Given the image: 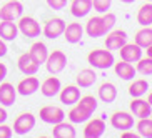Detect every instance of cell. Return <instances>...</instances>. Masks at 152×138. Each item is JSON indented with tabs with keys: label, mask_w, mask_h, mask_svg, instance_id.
Masks as SVG:
<instances>
[{
	"label": "cell",
	"mask_w": 152,
	"mask_h": 138,
	"mask_svg": "<svg viewBox=\"0 0 152 138\" xmlns=\"http://www.w3.org/2000/svg\"><path fill=\"white\" fill-rule=\"evenodd\" d=\"M60 88H62V83H60V80H58L57 77H49V78H45L40 83V92L47 98L57 97Z\"/></svg>",
	"instance_id": "obj_20"
},
{
	"label": "cell",
	"mask_w": 152,
	"mask_h": 138,
	"mask_svg": "<svg viewBox=\"0 0 152 138\" xmlns=\"http://www.w3.org/2000/svg\"><path fill=\"white\" fill-rule=\"evenodd\" d=\"M137 22L140 23L142 27H151V23H152V2H145V4L139 9Z\"/></svg>",
	"instance_id": "obj_28"
},
{
	"label": "cell",
	"mask_w": 152,
	"mask_h": 138,
	"mask_svg": "<svg viewBox=\"0 0 152 138\" xmlns=\"http://www.w3.org/2000/svg\"><path fill=\"white\" fill-rule=\"evenodd\" d=\"M97 105H99V102L94 95L80 97L75 105H72L67 118L72 123H85V121H89V118L94 115V111L97 110Z\"/></svg>",
	"instance_id": "obj_1"
},
{
	"label": "cell",
	"mask_w": 152,
	"mask_h": 138,
	"mask_svg": "<svg viewBox=\"0 0 152 138\" xmlns=\"http://www.w3.org/2000/svg\"><path fill=\"white\" fill-rule=\"evenodd\" d=\"M151 118H152V113H151Z\"/></svg>",
	"instance_id": "obj_44"
},
{
	"label": "cell",
	"mask_w": 152,
	"mask_h": 138,
	"mask_svg": "<svg viewBox=\"0 0 152 138\" xmlns=\"http://www.w3.org/2000/svg\"><path fill=\"white\" fill-rule=\"evenodd\" d=\"M130 107V113L137 118H149L152 113V107L147 100H142V97L139 98H132V102L129 103Z\"/></svg>",
	"instance_id": "obj_14"
},
{
	"label": "cell",
	"mask_w": 152,
	"mask_h": 138,
	"mask_svg": "<svg viewBox=\"0 0 152 138\" xmlns=\"http://www.w3.org/2000/svg\"><path fill=\"white\" fill-rule=\"evenodd\" d=\"M110 125L115 130H121V131L132 130L134 128V115L129 113V111H115L110 116Z\"/></svg>",
	"instance_id": "obj_10"
},
{
	"label": "cell",
	"mask_w": 152,
	"mask_h": 138,
	"mask_svg": "<svg viewBox=\"0 0 152 138\" xmlns=\"http://www.w3.org/2000/svg\"><path fill=\"white\" fill-rule=\"evenodd\" d=\"M87 62H89L90 67L94 68H99V70H107V68L114 67L115 63V58H114V53L112 50L105 48H95L92 50L89 55H87Z\"/></svg>",
	"instance_id": "obj_3"
},
{
	"label": "cell",
	"mask_w": 152,
	"mask_h": 138,
	"mask_svg": "<svg viewBox=\"0 0 152 138\" xmlns=\"http://www.w3.org/2000/svg\"><path fill=\"white\" fill-rule=\"evenodd\" d=\"M17 67L23 75H35L40 68V65L30 57V53H22L17 60Z\"/></svg>",
	"instance_id": "obj_16"
},
{
	"label": "cell",
	"mask_w": 152,
	"mask_h": 138,
	"mask_svg": "<svg viewBox=\"0 0 152 138\" xmlns=\"http://www.w3.org/2000/svg\"><path fill=\"white\" fill-rule=\"evenodd\" d=\"M144 50L147 52V57H151V58H152V45H151V47H147V48H144Z\"/></svg>",
	"instance_id": "obj_40"
},
{
	"label": "cell",
	"mask_w": 152,
	"mask_h": 138,
	"mask_svg": "<svg viewBox=\"0 0 152 138\" xmlns=\"http://www.w3.org/2000/svg\"><path fill=\"white\" fill-rule=\"evenodd\" d=\"M62 35L67 40V43H79L84 37V27L79 22H72L65 25V30H64Z\"/></svg>",
	"instance_id": "obj_19"
},
{
	"label": "cell",
	"mask_w": 152,
	"mask_h": 138,
	"mask_svg": "<svg viewBox=\"0 0 152 138\" xmlns=\"http://www.w3.org/2000/svg\"><path fill=\"white\" fill-rule=\"evenodd\" d=\"M17 27H18V32H22L27 38H35V37H40V33H42L40 23L37 22L34 17H30V15H27V17L22 15L18 18Z\"/></svg>",
	"instance_id": "obj_6"
},
{
	"label": "cell",
	"mask_w": 152,
	"mask_h": 138,
	"mask_svg": "<svg viewBox=\"0 0 152 138\" xmlns=\"http://www.w3.org/2000/svg\"><path fill=\"white\" fill-rule=\"evenodd\" d=\"M119 53H121V60H125V62H129V63H137L142 58L144 48L139 47L134 42V43H125L124 47H121Z\"/></svg>",
	"instance_id": "obj_11"
},
{
	"label": "cell",
	"mask_w": 152,
	"mask_h": 138,
	"mask_svg": "<svg viewBox=\"0 0 152 138\" xmlns=\"http://www.w3.org/2000/svg\"><path fill=\"white\" fill-rule=\"evenodd\" d=\"M99 98H100L104 103L115 102V98H117V87L112 83V82H104V83L99 87Z\"/></svg>",
	"instance_id": "obj_26"
},
{
	"label": "cell",
	"mask_w": 152,
	"mask_h": 138,
	"mask_svg": "<svg viewBox=\"0 0 152 138\" xmlns=\"http://www.w3.org/2000/svg\"><path fill=\"white\" fill-rule=\"evenodd\" d=\"M121 2H122V4H134L135 0H121Z\"/></svg>",
	"instance_id": "obj_41"
},
{
	"label": "cell",
	"mask_w": 152,
	"mask_h": 138,
	"mask_svg": "<svg viewBox=\"0 0 152 138\" xmlns=\"http://www.w3.org/2000/svg\"><path fill=\"white\" fill-rule=\"evenodd\" d=\"M23 14V5L20 0H9L7 4L0 9V20H12L15 22Z\"/></svg>",
	"instance_id": "obj_8"
},
{
	"label": "cell",
	"mask_w": 152,
	"mask_h": 138,
	"mask_svg": "<svg viewBox=\"0 0 152 138\" xmlns=\"http://www.w3.org/2000/svg\"><path fill=\"white\" fill-rule=\"evenodd\" d=\"M137 133L139 137H144V138H152V118H139L137 125Z\"/></svg>",
	"instance_id": "obj_31"
},
{
	"label": "cell",
	"mask_w": 152,
	"mask_h": 138,
	"mask_svg": "<svg viewBox=\"0 0 152 138\" xmlns=\"http://www.w3.org/2000/svg\"><path fill=\"white\" fill-rule=\"evenodd\" d=\"M95 80H97V73L92 68H84V70H80L79 75H77V78H75L77 87H80V88H89V87H92L95 83Z\"/></svg>",
	"instance_id": "obj_27"
},
{
	"label": "cell",
	"mask_w": 152,
	"mask_h": 138,
	"mask_svg": "<svg viewBox=\"0 0 152 138\" xmlns=\"http://www.w3.org/2000/svg\"><path fill=\"white\" fill-rule=\"evenodd\" d=\"M40 120L49 125H55L65 120V111L60 107H54V105H47V107L40 108Z\"/></svg>",
	"instance_id": "obj_9"
},
{
	"label": "cell",
	"mask_w": 152,
	"mask_h": 138,
	"mask_svg": "<svg viewBox=\"0 0 152 138\" xmlns=\"http://www.w3.org/2000/svg\"><path fill=\"white\" fill-rule=\"evenodd\" d=\"M149 90V82L144 80V78H139V80H134L129 87V95L132 98H139V97H144L147 93Z\"/></svg>",
	"instance_id": "obj_29"
},
{
	"label": "cell",
	"mask_w": 152,
	"mask_h": 138,
	"mask_svg": "<svg viewBox=\"0 0 152 138\" xmlns=\"http://www.w3.org/2000/svg\"><path fill=\"white\" fill-rule=\"evenodd\" d=\"M92 10V0H72L70 14L77 18L87 17Z\"/></svg>",
	"instance_id": "obj_24"
},
{
	"label": "cell",
	"mask_w": 152,
	"mask_h": 138,
	"mask_svg": "<svg viewBox=\"0 0 152 138\" xmlns=\"http://www.w3.org/2000/svg\"><path fill=\"white\" fill-rule=\"evenodd\" d=\"M35 116L32 115L30 111H27V113H20V115L15 118L14 121V133L15 135H20V137H23V135L30 133L32 130L35 128Z\"/></svg>",
	"instance_id": "obj_5"
},
{
	"label": "cell",
	"mask_w": 152,
	"mask_h": 138,
	"mask_svg": "<svg viewBox=\"0 0 152 138\" xmlns=\"http://www.w3.org/2000/svg\"><path fill=\"white\" fill-rule=\"evenodd\" d=\"M105 133V121L102 118H94L90 120L89 118V123L85 125L84 128V137L85 138H99Z\"/></svg>",
	"instance_id": "obj_17"
},
{
	"label": "cell",
	"mask_w": 152,
	"mask_h": 138,
	"mask_svg": "<svg viewBox=\"0 0 152 138\" xmlns=\"http://www.w3.org/2000/svg\"><path fill=\"white\" fill-rule=\"evenodd\" d=\"M7 67H5V63H0V83L7 78Z\"/></svg>",
	"instance_id": "obj_36"
},
{
	"label": "cell",
	"mask_w": 152,
	"mask_h": 138,
	"mask_svg": "<svg viewBox=\"0 0 152 138\" xmlns=\"http://www.w3.org/2000/svg\"><path fill=\"white\" fill-rule=\"evenodd\" d=\"M145 2H152V0H145Z\"/></svg>",
	"instance_id": "obj_43"
},
{
	"label": "cell",
	"mask_w": 152,
	"mask_h": 138,
	"mask_svg": "<svg viewBox=\"0 0 152 138\" xmlns=\"http://www.w3.org/2000/svg\"><path fill=\"white\" fill-rule=\"evenodd\" d=\"M134 42L139 47H142V48L151 47L152 45V27H142L137 33H135Z\"/></svg>",
	"instance_id": "obj_30"
},
{
	"label": "cell",
	"mask_w": 152,
	"mask_h": 138,
	"mask_svg": "<svg viewBox=\"0 0 152 138\" xmlns=\"http://www.w3.org/2000/svg\"><path fill=\"white\" fill-rule=\"evenodd\" d=\"M7 118H9V113H7V110L0 107V123H5V121H7Z\"/></svg>",
	"instance_id": "obj_38"
},
{
	"label": "cell",
	"mask_w": 152,
	"mask_h": 138,
	"mask_svg": "<svg viewBox=\"0 0 152 138\" xmlns=\"http://www.w3.org/2000/svg\"><path fill=\"white\" fill-rule=\"evenodd\" d=\"M135 70H137L140 75H144V77L152 75V58H151V57H142V58L137 62V67H135Z\"/></svg>",
	"instance_id": "obj_32"
},
{
	"label": "cell",
	"mask_w": 152,
	"mask_h": 138,
	"mask_svg": "<svg viewBox=\"0 0 152 138\" xmlns=\"http://www.w3.org/2000/svg\"><path fill=\"white\" fill-rule=\"evenodd\" d=\"M14 135V130L10 128L9 125L0 123V138H10Z\"/></svg>",
	"instance_id": "obj_35"
},
{
	"label": "cell",
	"mask_w": 152,
	"mask_h": 138,
	"mask_svg": "<svg viewBox=\"0 0 152 138\" xmlns=\"http://www.w3.org/2000/svg\"><path fill=\"white\" fill-rule=\"evenodd\" d=\"M45 2H47V5L50 9L54 10H62L67 7V0H45Z\"/></svg>",
	"instance_id": "obj_34"
},
{
	"label": "cell",
	"mask_w": 152,
	"mask_h": 138,
	"mask_svg": "<svg viewBox=\"0 0 152 138\" xmlns=\"http://www.w3.org/2000/svg\"><path fill=\"white\" fill-rule=\"evenodd\" d=\"M112 5V0H92V9L99 14H105Z\"/></svg>",
	"instance_id": "obj_33"
},
{
	"label": "cell",
	"mask_w": 152,
	"mask_h": 138,
	"mask_svg": "<svg viewBox=\"0 0 152 138\" xmlns=\"http://www.w3.org/2000/svg\"><path fill=\"white\" fill-rule=\"evenodd\" d=\"M67 67V55L64 53L62 50H54V52H50L47 60H45V68L49 73L52 75H57L64 68Z\"/></svg>",
	"instance_id": "obj_4"
},
{
	"label": "cell",
	"mask_w": 152,
	"mask_h": 138,
	"mask_svg": "<svg viewBox=\"0 0 152 138\" xmlns=\"http://www.w3.org/2000/svg\"><path fill=\"white\" fill-rule=\"evenodd\" d=\"M28 53H30V57L34 58L39 65H42V63H45V60H47L50 52H49V48H47V45H45L44 42H34L30 50H28Z\"/></svg>",
	"instance_id": "obj_25"
},
{
	"label": "cell",
	"mask_w": 152,
	"mask_h": 138,
	"mask_svg": "<svg viewBox=\"0 0 152 138\" xmlns=\"http://www.w3.org/2000/svg\"><path fill=\"white\" fill-rule=\"evenodd\" d=\"M65 25H67V23L64 22V18H60V17L49 18V20L45 22L44 28H42V33H44L47 38H50V40H55V38H58V37L64 33Z\"/></svg>",
	"instance_id": "obj_7"
},
{
	"label": "cell",
	"mask_w": 152,
	"mask_h": 138,
	"mask_svg": "<svg viewBox=\"0 0 152 138\" xmlns=\"http://www.w3.org/2000/svg\"><path fill=\"white\" fill-rule=\"evenodd\" d=\"M151 27H152V23H151Z\"/></svg>",
	"instance_id": "obj_45"
},
{
	"label": "cell",
	"mask_w": 152,
	"mask_h": 138,
	"mask_svg": "<svg viewBox=\"0 0 152 138\" xmlns=\"http://www.w3.org/2000/svg\"><path fill=\"white\" fill-rule=\"evenodd\" d=\"M121 137H122V138H137L139 133H132V131H127V130H125V131H122Z\"/></svg>",
	"instance_id": "obj_39"
},
{
	"label": "cell",
	"mask_w": 152,
	"mask_h": 138,
	"mask_svg": "<svg viewBox=\"0 0 152 138\" xmlns=\"http://www.w3.org/2000/svg\"><path fill=\"white\" fill-rule=\"evenodd\" d=\"M105 48L109 50H119L127 43V32L125 30H110L105 35Z\"/></svg>",
	"instance_id": "obj_13"
},
{
	"label": "cell",
	"mask_w": 152,
	"mask_h": 138,
	"mask_svg": "<svg viewBox=\"0 0 152 138\" xmlns=\"http://www.w3.org/2000/svg\"><path fill=\"white\" fill-rule=\"evenodd\" d=\"M117 22L115 14L112 12H105L102 15H97V17H90L89 22L85 23L84 32L92 38H99V37H105L109 32L114 28Z\"/></svg>",
	"instance_id": "obj_2"
},
{
	"label": "cell",
	"mask_w": 152,
	"mask_h": 138,
	"mask_svg": "<svg viewBox=\"0 0 152 138\" xmlns=\"http://www.w3.org/2000/svg\"><path fill=\"white\" fill-rule=\"evenodd\" d=\"M52 137L55 138H75L77 131L74 123H67V121H60V123H55L54 128H52Z\"/></svg>",
	"instance_id": "obj_22"
},
{
	"label": "cell",
	"mask_w": 152,
	"mask_h": 138,
	"mask_svg": "<svg viewBox=\"0 0 152 138\" xmlns=\"http://www.w3.org/2000/svg\"><path fill=\"white\" fill-rule=\"evenodd\" d=\"M147 102L151 103V107H152V92H151V93H149V97H147Z\"/></svg>",
	"instance_id": "obj_42"
},
{
	"label": "cell",
	"mask_w": 152,
	"mask_h": 138,
	"mask_svg": "<svg viewBox=\"0 0 152 138\" xmlns=\"http://www.w3.org/2000/svg\"><path fill=\"white\" fill-rule=\"evenodd\" d=\"M17 88V93L22 95V97H28V95H34L37 90L40 88V80L34 75H27L25 78L18 82V85L15 87Z\"/></svg>",
	"instance_id": "obj_12"
},
{
	"label": "cell",
	"mask_w": 152,
	"mask_h": 138,
	"mask_svg": "<svg viewBox=\"0 0 152 138\" xmlns=\"http://www.w3.org/2000/svg\"><path fill=\"white\" fill-rule=\"evenodd\" d=\"M15 98H17V88L9 82H2L0 83V105L10 107L15 103Z\"/></svg>",
	"instance_id": "obj_18"
},
{
	"label": "cell",
	"mask_w": 152,
	"mask_h": 138,
	"mask_svg": "<svg viewBox=\"0 0 152 138\" xmlns=\"http://www.w3.org/2000/svg\"><path fill=\"white\" fill-rule=\"evenodd\" d=\"M58 98H60V103H64V105H70V107L75 105L80 98V87H77V85L64 87L58 92Z\"/></svg>",
	"instance_id": "obj_15"
},
{
	"label": "cell",
	"mask_w": 152,
	"mask_h": 138,
	"mask_svg": "<svg viewBox=\"0 0 152 138\" xmlns=\"http://www.w3.org/2000/svg\"><path fill=\"white\" fill-rule=\"evenodd\" d=\"M7 52H9L7 43H5L4 38H0V57H5V55H7Z\"/></svg>",
	"instance_id": "obj_37"
},
{
	"label": "cell",
	"mask_w": 152,
	"mask_h": 138,
	"mask_svg": "<svg viewBox=\"0 0 152 138\" xmlns=\"http://www.w3.org/2000/svg\"><path fill=\"white\" fill-rule=\"evenodd\" d=\"M114 72H115V75L121 78V80H134L135 73H137V70H135V67L132 65V63L125 62V60H121V62L114 63Z\"/></svg>",
	"instance_id": "obj_21"
},
{
	"label": "cell",
	"mask_w": 152,
	"mask_h": 138,
	"mask_svg": "<svg viewBox=\"0 0 152 138\" xmlns=\"http://www.w3.org/2000/svg\"><path fill=\"white\" fill-rule=\"evenodd\" d=\"M18 35V27L17 23L12 20H0V38L5 42H14Z\"/></svg>",
	"instance_id": "obj_23"
}]
</instances>
